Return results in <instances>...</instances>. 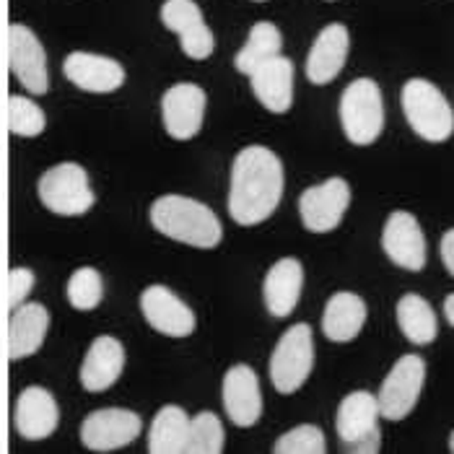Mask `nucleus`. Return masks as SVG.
I'll return each instance as SVG.
<instances>
[{"mask_svg":"<svg viewBox=\"0 0 454 454\" xmlns=\"http://www.w3.org/2000/svg\"><path fill=\"white\" fill-rule=\"evenodd\" d=\"M221 397H223V411L234 426L249 428L262 419V389L252 366L247 364L231 366L223 377Z\"/></svg>","mask_w":454,"mask_h":454,"instance_id":"16","label":"nucleus"},{"mask_svg":"<svg viewBox=\"0 0 454 454\" xmlns=\"http://www.w3.org/2000/svg\"><path fill=\"white\" fill-rule=\"evenodd\" d=\"M280 50H283V35H280L278 27L270 24V21H257L249 29L247 44L234 58V68L249 75L252 70L260 68L265 60L280 55Z\"/></svg>","mask_w":454,"mask_h":454,"instance_id":"27","label":"nucleus"},{"mask_svg":"<svg viewBox=\"0 0 454 454\" xmlns=\"http://www.w3.org/2000/svg\"><path fill=\"white\" fill-rule=\"evenodd\" d=\"M36 195L42 206L55 215H83L94 208L97 195L89 184V175L81 164L63 161L39 176Z\"/></svg>","mask_w":454,"mask_h":454,"instance_id":"4","label":"nucleus"},{"mask_svg":"<svg viewBox=\"0 0 454 454\" xmlns=\"http://www.w3.org/2000/svg\"><path fill=\"white\" fill-rule=\"evenodd\" d=\"M254 3H265V0H254Z\"/></svg>","mask_w":454,"mask_h":454,"instance_id":"36","label":"nucleus"},{"mask_svg":"<svg viewBox=\"0 0 454 454\" xmlns=\"http://www.w3.org/2000/svg\"><path fill=\"white\" fill-rule=\"evenodd\" d=\"M350 206V187L343 176H330L327 182L304 190L299 198V213L312 234L335 231Z\"/></svg>","mask_w":454,"mask_h":454,"instance_id":"11","label":"nucleus"},{"mask_svg":"<svg viewBox=\"0 0 454 454\" xmlns=\"http://www.w3.org/2000/svg\"><path fill=\"white\" fill-rule=\"evenodd\" d=\"M35 283V273H32L29 268H13V270L8 273V307L16 309L19 304H24L27 296L32 294Z\"/></svg>","mask_w":454,"mask_h":454,"instance_id":"32","label":"nucleus"},{"mask_svg":"<svg viewBox=\"0 0 454 454\" xmlns=\"http://www.w3.org/2000/svg\"><path fill=\"white\" fill-rule=\"evenodd\" d=\"M408 125L428 143H444L454 133V112L447 97L423 78H411L400 94Z\"/></svg>","mask_w":454,"mask_h":454,"instance_id":"3","label":"nucleus"},{"mask_svg":"<svg viewBox=\"0 0 454 454\" xmlns=\"http://www.w3.org/2000/svg\"><path fill=\"white\" fill-rule=\"evenodd\" d=\"M140 312L156 333L167 338H187L195 333L192 309L167 286H148L140 294Z\"/></svg>","mask_w":454,"mask_h":454,"instance_id":"14","label":"nucleus"},{"mask_svg":"<svg viewBox=\"0 0 454 454\" xmlns=\"http://www.w3.org/2000/svg\"><path fill=\"white\" fill-rule=\"evenodd\" d=\"M190 416L179 405H164L148 431V452L151 454H182L187 452Z\"/></svg>","mask_w":454,"mask_h":454,"instance_id":"25","label":"nucleus"},{"mask_svg":"<svg viewBox=\"0 0 454 454\" xmlns=\"http://www.w3.org/2000/svg\"><path fill=\"white\" fill-rule=\"evenodd\" d=\"M276 454H325L327 442L322 428L315 423H301L291 431H286L273 447Z\"/></svg>","mask_w":454,"mask_h":454,"instance_id":"31","label":"nucleus"},{"mask_svg":"<svg viewBox=\"0 0 454 454\" xmlns=\"http://www.w3.org/2000/svg\"><path fill=\"white\" fill-rule=\"evenodd\" d=\"M450 450L454 452V431H452V436H450Z\"/></svg>","mask_w":454,"mask_h":454,"instance_id":"35","label":"nucleus"},{"mask_svg":"<svg viewBox=\"0 0 454 454\" xmlns=\"http://www.w3.org/2000/svg\"><path fill=\"white\" fill-rule=\"evenodd\" d=\"M426 382V361L420 356H403L392 372L387 374L382 382V389L377 395L380 403V413L387 420H403L408 419V413L416 408L420 397V389Z\"/></svg>","mask_w":454,"mask_h":454,"instance_id":"8","label":"nucleus"},{"mask_svg":"<svg viewBox=\"0 0 454 454\" xmlns=\"http://www.w3.org/2000/svg\"><path fill=\"white\" fill-rule=\"evenodd\" d=\"M257 102L273 114H286L294 105V63L283 55L265 60L249 73Z\"/></svg>","mask_w":454,"mask_h":454,"instance_id":"20","label":"nucleus"},{"mask_svg":"<svg viewBox=\"0 0 454 454\" xmlns=\"http://www.w3.org/2000/svg\"><path fill=\"white\" fill-rule=\"evenodd\" d=\"M206 117V91L198 83H175L161 97V120L175 140L195 138Z\"/></svg>","mask_w":454,"mask_h":454,"instance_id":"13","label":"nucleus"},{"mask_svg":"<svg viewBox=\"0 0 454 454\" xmlns=\"http://www.w3.org/2000/svg\"><path fill=\"white\" fill-rule=\"evenodd\" d=\"M380 403L372 392L358 389L343 397L338 405L335 428L343 442L346 452L377 454L382 450V434H380Z\"/></svg>","mask_w":454,"mask_h":454,"instance_id":"6","label":"nucleus"},{"mask_svg":"<svg viewBox=\"0 0 454 454\" xmlns=\"http://www.w3.org/2000/svg\"><path fill=\"white\" fill-rule=\"evenodd\" d=\"M366 301L358 294L338 291L330 296L325 315H322V330L333 343H350L366 325Z\"/></svg>","mask_w":454,"mask_h":454,"instance_id":"24","label":"nucleus"},{"mask_svg":"<svg viewBox=\"0 0 454 454\" xmlns=\"http://www.w3.org/2000/svg\"><path fill=\"white\" fill-rule=\"evenodd\" d=\"M397 325H400L403 335L416 346H428L439 335L436 315H434L431 304L419 294H405L397 301Z\"/></svg>","mask_w":454,"mask_h":454,"instance_id":"26","label":"nucleus"},{"mask_svg":"<svg viewBox=\"0 0 454 454\" xmlns=\"http://www.w3.org/2000/svg\"><path fill=\"white\" fill-rule=\"evenodd\" d=\"M315 366V340L312 327L299 322L288 327L270 356V380L280 395H294L309 380Z\"/></svg>","mask_w":454,"mask_h":454,"instance_id":"7","label":"nucleus"},{"mask_svg":"<svg viewBox=\"0 0 454 454\" xmlns=\"http://www.w3.org/2000/svg\"><path fill=\"white\" fill-rule=\"evenodd\" d=\"M143 420L125 408H102L89 413L81 423V442L91 452H114L133 444L140 436Z\"/></svg>","mask_w":454,"mask_h":454,"instance_id":"10","label":"nucleus"},{"mask_svg":"<svg viewBox=\"0 0 454 454\" xmlns=\"http://www.w3.org/2000/svg\"><path fill=\"white\" fill-rule=\"evenodd\" d=\"M161 24L179 36V47L190 60H206L213 55L215 39L195 0H167L161 5Z\"/></svg>","mask_w":454,"mask_h":454,"instance_id":"12","label":"nucleus"},{"mask_svg":"<svg viewBox=\"0 0 454 454\" xmlns=\"http://www.w3.org/2000/svg\"><path fill=\"white\" fill-rule=\"evenodd\" d=\"M125 369V348L117 338L112 335H99L81 364V387L86 392H105L122 377Z\"/></svg>","mask_w":454,"mask_h":454,"instance_id":"21","label":"nucleus"},{"mask_svg":"<svg viewBox=\"0 0 454 454\" xmlns=\"http://www.w3.org/2000/svg\"><path fill=\"white\" fill-rule=\"evenodd\" d=\"M50 330V312L42 304H19L16 309H11L8 319V358L11 361H21L35 356L42 348L44 338Z\"/></svg>","mask_w":454,"mask_h":454,"instance_id":"23","label":"nucleus"},{"mask_svg":"<svg viewBox=\"0 0 454 454\" xmlns=\"http://www.w3.org/2000/svg\"><path fill=\"white\" fill-rule=\"evenodd\" d=\"M13 423L19 436L27 442H42L52 436L60 423V411L52 392L44 387H27L16 400Z\"/></svg>","mask_w":454,"mask_h":454,"instance_id":"18","label":"nucleus"},{"mask_svg":"<svg viewBox=\"0 0 454 454\" xmlns=\"http://www.w3.org/2000/svg\"><path fill=\"white\" fill-rule=\"evenodd\" d=\"M223 426L221 419L210 411L198 413L190 419V434H187V452L192 454H221L223 452Z\"/></svg>","mask_w":454,"mask_h":454,"instance_id":"29","label":"nucleus"},{"mask_svg":"<svg viewBox=\"0 0 454 454\" xmlns=\"http://www.w3.org/2000/svg\"><path fill=\"white\" fill-rule=\"evenodd\" d=\"M68 301L78 312H91L105 299V280L97 268H78L68 278Z\"/></svg>","mask_w":454,"mask_h":454,"instance_id":"28","label":"nucleus"},{"mask_svg":"<svg viewBox=\"0 0 454 454\" xmlns=\"http://www.w3.org/2000/svg\"><path fill=\"white\" fill-rule=\"evenodd\" d=\"M47 128V117L42 106L35 105L29 97H11L8 99V130L19 138H36Z\"/></svg>","mask_w":454,"mask_h":454,"instance_id":"30","label":"nucleus"},{"mask_svg":"<svg viewBox=\"0 0 454 454\" xmlns=\"http://www.w3.org/2000/svg\"><path fill=\"white\" fill-rule=\"evenodd\" d=\"M283 161L265 145H247L231 167L229 213L239 226L268 221L283 198Z\"/></svg>","mask_w":454,"mask_h":454,"instance_id":"1","label":"nucleus"},{"mask_svg":"<svg viewBox=\"0 0 454 454\" xmlns=\"http://www.w3.org/2000/svg\"><path fill=\"white\" fill-rule=\"evenodd\" d=\"M151 223L159 234L198 249H213L223 239L218 215L206 203L184 195L159 198L151 206Z\"/></svg>","mask_w":454,"mask_h":454,"instance_id":"2","label":"nucleus"},{"mask_svg":"<svg viewBox=\"0 0 454 454\" xmlns=\"http://www.w3.org/2000/svg\"><path fill=\"white\" fill-rule=\"evenodd\" d=\"M301 288H304L301 262L296 257H283L268 270V276L262 280L265 309L278 319L288 317L301 299Z\"/></svg>","mask_w":454,"mask_h":454,"instance_id":"22","label":"nucleus"},{"mask_svg":"<svg viewBox=\"0 0 454 454\" xmlns=\"http://www.w3.org/2000/svg\"><path fill=\"white\" fill-rule=\"evenodd\" d=\"M350 35L346 24H330L317 35L315 44L307 58V78L315 86H325L340 75L348 60Z\"/></svg>","mask_w":454,"mask_h":454,"instance_id":"19","label":"nucleus"},{"mask_svg":"<svg viewBox=\"0 0 454 454\" xmlns=\"http://www.w3.org/2000/svg\"><path fill=\"white\" fill-rule=\"evenodd\" d=\"M340 125L353 145H372L385 128L382 91L372 78L353 81L340 97Z\"/></svg>","mask_w":454,"mask_h":454,"instance_id":"5","label":"nucleus"},{"mask_svg":"<svg viewBox=\"0 0 454 454\" xmlns=\"http://www.w3.org/2000/svg\"><path fill=\"white\" fill-rule=\"evenodd\" d=\"M382 249L403 270L420 273L426 268V237L413 213L395 210L387 218L385 231H382Z\"/></svg>","mask_w":454,"mask_h":454,"instance_id":"15","label":"nucleus"},{"mask_svg":"<svg viewBox=\"0 0 454 454\" xmlns=\"http://www.w3.org/2000/svg\"><path fill=\"white\" fill-rule=\"evenodd\" d=\"M444 317H447V322L454 327V294H450L447 301H444Z\"/></svg>","mask_w":454,"mask_h":454,"instance_id":"34","label":"nucleus"},{"mask_svg":"<svg viewBox=\"0 0 454 454\" xmlns=\"http://www.w3.org/2000/svg\"><path fill=\"white\" fill-rule=\"evenodd\" d=\"M442 260H444V268L454 276V229L442 237Z\"/></svg>","mask_w":454,"mask_h":454,"instance_id":"33","label":"nucleus"},{"mask_svg":"<svg viewBox=\"0 0 454 454\" xmlns=\"http://www.w3.org/2000/svg\"><path fill=\"white\" fill-rule=\"evenodd\" d=\"M8 66L16 81L35 97L47 94L50 89V70L47 52L39 36L27 24H11L8 29Z\"/></svg>","mask_w":454,"mask_h":454,"instance_id":"9","label":"nucleus"},{"mask_svg":"<svg viewBox=\"0 0 454 454\" xmlns=\"http://www.w3.org/2000/svg\"><path fill=\"white\" fill-rule=\"evenodd\" d=\"M63 73L73 86L89 94H112L125 83V68L114 58L97 52H70Z\"/></svg>","mask_w":454,"mask_h":454,"instance_id":"17","label":"nucleus"}]
</instances>
